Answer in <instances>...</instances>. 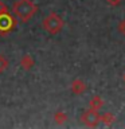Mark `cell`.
I'll use <instances>...</instances> for the list:
<instances>
[{
  "label": "cell",
  "instance_id": "obj_1",
  "mask_svg": "<svg viewBox=\"0 0 125 129\" xmlns=\"http://www.w3.org/2000/svg\"><path fill=\"white\" fill-rule=\"evenodd\" d=\"M38 12V7L32 0H16L12 6V15L22 23H27Z\"/></svg>",
  "mask_w": 125,
  "mask_h": 129
},
{
  "label": "cell",
  "instance_id": "obj_2",
  "mask_svg": "<svg viewBox=\"0 0 125 129\" xmlns=\"http://www.w3.org/2000/svg\"><path fill=\"white\" fill-rule=\"evenodd\" d=\"M63 19L56 14V12H50L46 18L42 20V26H43V30L48 32L51 35H56L62 31L63 28Z\"/></svg>",
  "mask_w": 125,
  "mask_h": 129
},
{
  "label": "cell",
  "instance_id": "obj_3",
  "mask_svg": "<svg viewBox=\"0 0 125 129\" xmlns=\"http://www.w3.org/2000/svg\"><path fill=\"white\" fill-rule=\"evenodd\" d=\"M81 120L82 122L89 128H96L98 126V124L101 122V116L98 114V110H94V109L89 108L86 112H83V114L81 116Z\"/></svg>",
  "mask_w": 125,
  "mask_h": 129
},
{
  "label": "cell",
  "instance_id": "obj_4",
  "mask_svg": "<svg viewBox=\"0 0 125 129\" xmlns=\"http://www.w3.org/2000/svg\"><path fill=\"white\" fill-rule=\"evenodd\" d=\"M16 22H15V16H12L8 14V12H4V14H0V34H8L15 28Z\"/></svg>",
  "mask_w": 125,
  "mask_h": 129
},
{
  "label": "cell",
  "instance_id": "obj_5",
  "mask_svg": "<svg viewBox=\"0 0 125 129\" xmlns=\"http://www.w3.org/2000/svg\"><path fill=\"white\" fill-rule=\"evenodd\" d=\"M70 89L75 95H81V94H83V93L86 91V83H85L81 78H74L73 82H71Z\"/></svg>",
  "mask_w": 125,
  "mask_h": 129
},
{
  "label": "cell",
  "instance_id": "obj_6",
  "mask_svg": "<svg viewBox=\"0 0 125 129\" xmlns=\"http://www.w3.org/2000/svg\"><path fill=\"white\" fill-rule=\"evenodd\" d=\"M35 64L34 62V59H32V56L31 55H28V54H24L22 56V59H20V66H22L23 70H31L32 66Z\"/></svg>",
  "mask_w": 125,
  "mask_h": 129
},
{
  "label": "cell",
  "instance_id": "obj_7",
  "mask_svg": "<svg viewBox=\"0 0 125 129\" xmlns=\"http://www.w3.org/2000/svg\"><path fill=\"white\" fill-rule=\"evenodd\" d=\"M104 104V100L100 95H93V98H90V101H89V108L94 109V110H100V109H102Z\"/></svg>",
  "mask_w": 125,
  "mask_h": 129
},
{
  "label": "cell",
  "instance_id": "obj_8",
  "mask_svg": "<svg viewBox=\"0 0 125 129\" xmlns=\"http://www.w3.org/2000/svg\"><path fill=\"white\" fill-rule=\"evenodd\" d=\"M114 120H116V117L110 112H106L101 116V122H104V125H106V126H110V125L114 122Z\"/></svg>",
  "mask_w": 125,
  "mask_h": 129
},
{
  "label": "cell",
  "instance_id": "obj_9",
  "mask_svg": "<svg viewBox=\"0 0 125 129\" xmlns=\"http://www.w3.org/2000/svg\"><path fill=\"white\" fill-rule=\"evenodd\" d=\"M54 120H55V122L58 124V125H62L66 122V120H67V116H66V113L62 112V110H58L54 114Z\"/></svg>",
  "mask_w": 125,
  "mask_h": 129
},
{
  "label": "cell",
  "instance_id": "obj_10",
  "mask_svg": "<svg viewBox=\"0 0 125 129\" xmlns=\"http://www.w3.org/2000/svg\"><path fill=\"white\" fill-rule=\"evenodd\" d=\"M10 66V62L4 55L0 54V73H3L4 70H7V67Z\"/></svg>",
  "mask_w": 125,
  "mask_h": 129
},
{
  "label": "cell",
  "instance_id": "obj_11",
  "mask_svg": "<svg viewBox=\"0 0 125 129\" xmlns=\"http://www.w3.org/2000/svg\"><path fill=\"white\" fill-rule=\"evenodd\" d=\"M117 28H118V32H120V34L122 35V36H125V19L121 20V22L118 23V27H117Z\"/></svg>",
  "mask_w": 125,
  "mask_h": 129
},
{
  "label": "cell",
  "instance_id": "obj_12",
  "mask_svg": "<svg viewBox=\"0 0 125 129\" xmlns=\"http://www.w3.org/2000/svg\"><path fill=\"white\" fill-rule=\"evenodd\" d=\"M121 2H122V0H106V3L110 7H118L121 4Z\"/></svg>",
  "mask_w": 125,
  "mask_h": 129
},
{
  "label": "cell",
  "instance_id": "obj_13",
  "mask_svg": "<svg viewBox=\"0 0 125 129\" xmlns=\"http://www.w3.org/2000/svg\"><path fill=\"white\" fill-rule=\"evenodd\" d=\"M4 12H8V10H7V6L4 4L2 0H0V14H4Z\"/></svg>",
  "mask_w": 125,
  "mask_h": 129
},
{
  "label": "cell",
  "instance_id": "obj_14",
  "mask_svg": "<svg viewBox=\"0 0 125 129\" xmlns=\"http://www.w3.org/2000/svg\"><path fill=\"white\" fill-rule=\"evenodd\" d=\"M124 81H125V74H124Z\"/></svg>",
  "mask_w": 125,
  "mask_h": 129
}]
</instances>
